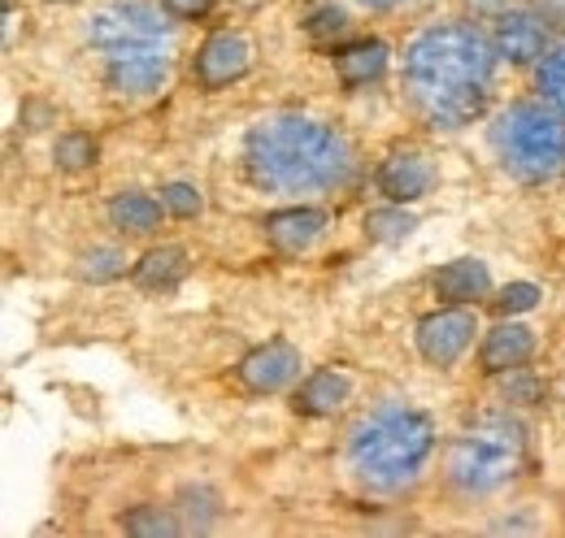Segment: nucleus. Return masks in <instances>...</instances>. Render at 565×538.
I'll use <instances>...</instances> for the list:
<instances>
[{
    "label": "nucleus",
    "instance_id": "obj_17",
    "mask_svg": "<svg viewBox=\"0 0 565 538\" xmlns=\"http://www.w3.org/2000/svg\"><path fill=\"white\" fill-rule=\"evenodd\" d=\"M188 252L183 248H152L148 257H140V266H136V287L140 291H152V295H166V291H174L183 278H188Z\"/></svg>",
    "mask_w": 565,
    "mask_h": 538
},
{
    "label": "nucleus",
    "instance_id": "obj_23",
    "mask_svg": "<svg viewBox=\"0 0 565 538\" xmlns=\"http://www.w3.org/2000/svg\"><path fill=\"white\" fill-rule=\"evenodd\" d=\"M53 157H57V165L62 170H87V165H96V139L83 131H66L57 139V148H53Z\"/></svg>",
    "mask_w": 565,
    "mask_h": 538
},
{
    "label": "nucleus",
    "instance_id": "obj_11",
    "mask_svg": "<svg viewBox=\"0 0 565 538\" xmlns=\"http://www.w3.org/2000/svg\"><path fill=\"white\" fill-rule=\"evenodd\" d=\"M430 187H435V170L423 152H392L379 170V192L392 204L423 201Z\"/></svg>",
    "mask_w": 565,
    "mask_h": 538
},
{
    "label": "nucleus",
    "instance_id": "obj_12",
    "mask_svg": "<svg viewBox=\"0 0 565 538\" xmlns=\"http://www.w3.org/2000/svg\"><path fill=\"white\" fill-rule=\"evenodd\" d=\"M492 44H495V57H504L513 66H526V62L544 57V26L531 13H522V9L500 13L495 18Z\"/></svg>",
    "mask_w": 565,
    "mask_h": 538
},
{
    "label": "nucleus",
    "instance_id": "obj_3",
    "mask_svg": "<svg viewBox=\"0 0 565 538\" xmlns=\"http://www.w3.org/2000/svg\"><path fill=\"white\" fill-rule=\"evenodd\" d=\"M435 452V421L409 404H379L349 430V465L370 491H405Z\"/></svg>",
    "mask_w": 565,
    "mask_h": 538
},
{
    "label": "nucleus",
    "instance_id": "obj_29",
    "mask_svg": "<svg viewBox=\"0 0 565 538\" xmlns=\"http://www.w3.org/2000/svg\"><path fill=\"white\" fill-rule=\"evenodd\" d=\"M504 396H509V404H540V396H544V387L526 374V369H509V383H504Z\"/></svg>",
    "mask_w": 565,
    "mask_h": 538
},
{
    "label": "nucleus",
    "instance_id": "obj_16",
    "mask_svg": "<svg viewBox=\"0 0 565 538\" xmlns=\"http://www.w3.org/2000/svg\"><path fill=\"white\" fill-rule=\"evenodd\" d=\"M535 356V335L526 326H495L492 335L483 338V369L488 374H509V369H522L526 361Z\"/></svg>",
    "mask_w": 565,
    "mask_h": 538
},
{
    "label": "nucleus",
    "instance_id": "obj_18",
    "mask_svg": "<svg viewBox=\"0 0 565 538\" xmlns=\"http://www.w3.org/2000/svg\"><path fill=\"white\" fill-rule=\"evenodd\" d=\"M383 69H387V44H379V40H356V44L335 53V74L349 92L374 83Z\"/></svg>",
    "mask_w": 565,
    "mask_h": 538
},
{
    "label": "nucleus",
    "instance_id": "obj_1",
    "mask_svg": "<svg viewBox=\"0 0 565 538\" xmlns=\"http://www.w3.org/2000/svg\"><path fill=\"white\" fill-rule=\"evenodd\" d=\"M495 49L466 22H439L405 49V96L435 131L470 127L492 96Z\"/></svg>",
    "mask_w": 565,
    "mask_h": 538
},
{
    "label": "nucleus",
    "instance_id": "obj_10",
    "mask_svg": "<svg viewBox=\"0 0 565 538\" xmlns=\"http://www.w3.org/2000/svg\"><path fill=\"white\" fill-rule=\"evenodd\" d=\"M291 378H300V352L287 338H270L239 361V383L257 396H275Z\"/></svg>",
    "mask_w": 565,
    "mask_h": 538
},
{
    "label": "nucleus",
    "instance_id": "obj_5",
    "mask_svg": "<svg viewBox=\"0 0 565 538\" xmlns=\"http://www.w3.org/2000/svg\"><path fill=\"white\" fill-rule=\"evenodd\" d=\"M500 165L522 183H548L565 174V114L553 105H509L492 127Z\"/></svg>",
    "mask_w": 565,
    "mask_h": 538
},
{
    "label": "nucleus",
    "instance_id": "obj_32",
    "mask_svg": "<svg viewBox=\"0 0 565 538\" xmlns=\"http://www.w3.org/2000/svg\"><path fill=\"white\" fill-rule=\"evenodd\" d=\"M57 4H71V0H57Z\"/></svg>",
    "mask_w": 565,
    "mask_h": 538
},
{
    "label": "nucleus",
    "instance_id": "obj_19",
    "mask_svg": "<svg viewBox=\"0 0 565 538\" xmlns=\"http://www.w3.org/2000/svg\"><path fill=\"white\" fill-rule=\"evenodd\" d=\"M161 208L166 204H157L152 196H143V192H122V196H114V204H109V222L118 230H127V235H152L161 226Z\"/></svg>",
    "mask_w": 565,
    "mask_h": 538
},
{
    "label": "nucleus",
    "instance_id": "obj_25",
    "mask_svg": "<svg viewBox=\"0 0 565 538\" xmlns=\"http://www.w3.org/2000/svg\"><path fill=\"white\" fill-rule=\"evenodd\" d=\"M122 530H127V535H179L183 526L170 521V517L157 513V508H136V513L122 517Z\"/></svg>",
    "mask_w": 565,
    "mask_h": 538
},
{
    "label": "nucleus",
    "instance_id": "obj_24",
    "mask_svg": "<svg viewBox=\"0 0 565 538\" xmlns=\"http://www.w3.org/2000/svg\"><path fill=\"white\" fill-rule=\"evenodd\" d=\"M540 304V287L535 282H509L500 291V300H492V309L500 318H513V313H531Z\"/></svg>",
    "mask_w": 565,
    "mask_h": 538
},
{
    "label": "nucleus",
    "instance_id": "obj_2",
    "mask_svg": "<svg viewBox=\"0 0 565 538\" xmlns=\"http://www.w3.org/2000/svg\"><path fill=\"white\" fill-rule=\"evenodd\" d=\"M353 161L349 143L309 118H262L244 134V174L270 196H318L344 187Z\"/></svg>",
    "mask_w": 565,
    "mask_h": 538
},
{
    "label": "nucleus",
    "instance_id": "obj_28",
    "mask_svg": "<svg viewBox=\"0 0 565 538\" xmlns=\"http://www.w3.org/2000/svg\"><path fill=\"white\" fill-rule=\"evenodd\" d=\"M161 204H166L174 217H196V213H201V192L188 187V183H170V187L161 192Z\"/></svg>",
    "mask_w": 565,
    "mask_h": 538
},
{
    "label": "nucleus",
    "instance_id": "obj_27",
    "mask_svg": "<svg viewBox=\"0 0 565 538\" xmlns=\"http://www.w3.org/2000/svg\"><path fill=\"white\" fill-rule=\"evenodd\" d=\"M122 266H127V261H122V252L100 248V252H87V257H83V269H78V273H83V278H92V282H105V278H118Z\"/></svg>",
    "mask_w": 565,
    "mask_h": 538
},
{
    "label": "nucleus",
    "instance_id": "obj_8",
    "mask_svg": "<svg viewBox=\"0 0 565 538\" xmlns=\"http://www.w3.org/2000/svg\"><path fill=\"white\" fill-rule=\"evenodd\" d=\"M475 335H479V318L470 309L452 304V309H439V313L418 322V352H423L426 365L448 369V365H457L466 356Z\"/></svg>",
    "mask_w": 565,
    "mask_h": 538
},
{
    "label": "nucleus",
    "instance_id": "obj_30",
    "mask_svg": "<svg viewBox=\"0 0 565 538\" xmlns=\"http://www.w3.org/2000/svg\"><path fill=\"white\" fill-rule=\"evenodd\" d=\"M161 9L179 22H192V18H205L213 9V0H161Z\"/></svg>",
    "mask_w": 565,
    "mask_h": 538
},
{
    "label": "nucleus",
    "instance_id": "obj_15",
    "mask_svg": "<svg viewBox=\"0 0 565 538\" xmlns=\"http://www.w3.org/2000/svg\"><path fill=\"white\" fill-rule=\"evenodd\" d=\"M349 391H353V383H349V374H340V369H313L305 383H300V391H296V412H305V417H331L340 404L349 400Z\"/></svg>",
    "mask_w": 565,
    "mask_h": 538
},
{
    "label": "nucleus",
    "instance_id": "obj_4",
    "mask_svg": "<svg viewBox=\"0 0 565 538\" xmlns=\"http://www.w3.org/2000/svg\"><path fill=\"white\" fill-rule=\"evenodd\" d=\"M526 465V430L509 412H488L448 448V477L466 495H492Z\"/></svg>",
    "mask_w": 565,
    "mask_h": 538
},
{
    "label": "nucleus",
    "instance_id": "obj_21",
    "mask_svg": "<svg viewBox=\"0 0 565 538\" xmlns=\"http://www.w3.org/2000/svg\"><path fill=\"white\" fill-rule=\"evenodd\" d=\"M409 230H414V217L405 213V204H396V208H374V213L365 217V235L379 239V244H396V239H405Z\"/></svg>",
    "mask_w": 565,
    "mask_h": 538
},
{
    "label": "nucleus",
    "instance_id": "obj_6",
    "mask_svg": "<svg viewBox=\"0 0 565 538\" xmlns=\"http://www.w3.org/2000/svg\"><path fill=\"white\" fill-rule=\"evenodd\" d=\"M170 13L157 9V4H143V0H118L100 13H92L87 22V40L100 49V53H114V49H131V44H166L170 40Z\"/></svg>",
    "mask_w": 565,
    "mask_h": 538
},
{
    "label": "nucleus",
    "instance_id": "obj_20",
    "mask_svg": "<svg viewBox=\"0 0 565 538\" xmlns=\"http://www.w3.org/2000/svg\"><path fill=\"white\" fill-rule=\"evenodd\" d=\"M217 517V495L210 486H188L179 495V526L183 530H210Z\"/></svg>",
    "mask_w": 565,
    "mask_h": 538
},
{
    "label": "nucleus",
    "instance_id": "obj_14",
    "mask_svg": "<svg viewBox=\"0 0 565 538\" xmlns=\"http://www.w3.org/2000/svg\"><path fill=\"white\" fill-rule=\"evenodd\" d=\"M492 291V273L483 261L475 257H461V261H448V266L435 273V295L444 304H470V300H483Z\"/></svg>",
    "mask_w": 565,
    "mask_h": 538
},
{
    "label": "nucleus",
    "instance_id": "obj_9",
    "mask_svg": "<svg viewBox=\"0 0 565 538\" xmlns=\"http://www.w3.org/2000/svg\"><path fill=\"white\" fill-rule=\"evenodd\" d=\"M248 66H253V44H248L239 31H213L210 40L201 44V53H196L192 74H196L201 87L217 92V87L244 78Z\"/></svg>",
    "mask_w": 565,
    "mask_h": 538
},
{
    "label": "nucleus",
    "instance_id": "obj_7",
    "mask_svg": "<svg viewBox=\"0 0 565 538\" xmlns=\"http://www.w3.org/2000/svg\"><path fill=\"white\" fill-rule=\"evenodd\" d=\"M105 78L118 96H152L170 78V40L166 44H131L105 53Z\"/></svg>",
    "mask_w": 565,
    "mask_h": 538
},
{
    "label": "nucleus",
    "instance_id": "obj_22",
    "mask_svg": "<svg viewBox=\"0 0 565 538\" xmlns=\"http://www.w3.org/2000/svg\"><path fill=\"white\" fill-rule=\"evenodd\" d=\"M540 96H544V105H553L557 114H565V49H553V53H544V62H540Z\"/></svg>",
    "mask_w": 565,
    "mask_h": 538
},
{
    "label": "nucleus",
    "instance_id": "obj_31",
    "mask_svg": "<svg viewBox=\"0 0 565 538\" xmlns=\"http://www.w3.org/2000/svg\"><path fill=\"white\" fill-rule=\"evenodd\" d=\"M356 4H361V9H396L401 0H356Z\"/></svg>",
    "mask_w": 565,
    "mask_h": 538
},
{
    "label": "nucleus",
    "instance_id": "obj_26",
    "mask_svg": "<svg viewBox=\"0 0 565 538\" xmlns=\"http://www.w3.org/2000/svg\"><path fill=\"white\" fill-rule=\"evenodd\" d=\"M309 35L318 40V44H327V40H335V35H344V26H349V18H344V9H335V4H322V9H313L309 13Z\"/></svg>",
    "mask_w": 565,
    "mask_h": 538
},
{
    "label": "nucleus",
    "instance_id": "obj_13",
    "mask_svg": "<svg viewBox=\"0 0 565 538\" xmlns=\"http://www.w3.org/2000/svg\"><path fill=\"white\" fill-rule=\"evenodd\" d=\"M322 226H327L322 208H279V213L266 217V239H270L275 252L296 257V252H305L322 235Z\"/></svg>",
    "mask_w": 565,
    "mask_h": 538
}]
</instances>
